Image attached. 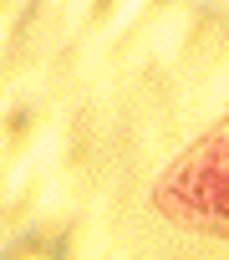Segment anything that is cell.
<instances>
[{
  "label": "cell",
  "mask_w": 229,
  "mask_h": 260,
  "mask_svg": "<svg viewBox=\"0 0 229 260\" xmlns=\"http://www.w3.org/2000/svg\"><path fill=\"white\" fill-rule=\"evenodd\" d=\"M36 245H41V230H26L21 240H11V245H6V255H26V250H36Z\"/></svg>",
  "instance_id": "1"
},
{
  "label": "cell",
  "mask_w": 229,
  "mask_h": 260,
  "mask_svg": "<svg viewBox=\"0 0 229 260\" xmlns=\"http://www.w3.org/2000/svg\"><path fill=\"white\" fill-rule=\"evenodd\" d=\"M66 250H71V240H66V235H56V240H51V245H46V255H51V260H61V255H66Z\"/></svg>",
  "instance_id": "2"
}]
</instances>
